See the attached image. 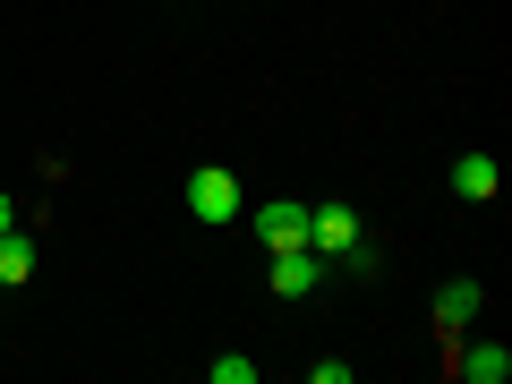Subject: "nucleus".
<instances>
[{"label":"nucleus","mask_w":512,"mask_h":384,"mask_svg":"<svg viewBox=\"0 0 512 384\" xmlns=\"http://www.w3.org/2000/svg\"><path fill=\"white\" fill-rule=\"evenodd\" d=\"M308 248L325 256V265H342V256L359 248V205H342V197H333V205H308Z\"/></svg>","instance_id":"f257e3e1"},{"label":"nucleus","mask_w":512,"mask_h":384,"mask_svg":"<svg viewBox=\"0 0 512 384\" xmlns=\"http://www.w3.org/2000/svg\"><path fill=\"white\" fill-rule=\"evenodd\" d=\"M188 214H197V222H239V180L222 163L188 171Z\"/></svg>","instance_id":"f03ea898"},{"label":"nucleus","mask_w":512,"mask_h":384,"mask_svg":"<svg viewBox=\"0 0 512 384\" xmlns=\"http://www.w3.org/2000/svg\"><path fill=\"white\" fill-rule=\"evenodd\" d=\"M256 239H265V256L274 248H308V205H291V197H274V205H256Z\"/></svg>","instance_id":"7ed1b4c3"},{"label":"nucleus","mask_w":512,"mask_h":384,"mask_svg":"<svg viewBox=\"0 0 512 384\" xmlns=\"http://www.w3.org/2000/svg\"><path fill=\"white\" fill-rule=\"evenodd\" d=\"M325 274H333V265H325L316 248H274V291H282V299H308V291H325Z\"/></svg>","instance_id":"20e7f679"},{"label":"nucleus","mask_w":512,"mask_h":384,"mask_svg":"<svg viewBox=\"0 0 512 384\" xmlns=\"http://www.w3.org/2000/svg\"><path fill=\"white\" fill-rule=\"evenodd\" d=\"M478 299H487V291H478L470 274H453V282H444V291H436V342H444V350L461 342V325H470V316H478Z\"/></svg>","instance_id":"39448f33"},{"label":"nucleus","mask_w":512,"mask_h":384,"mask_svg":"<svg viewBox=\"0 0 512 384\" xmlns=\"http://www.w3.org/2000/svg\"><path fill=\"white\" fill-rule=\"evenodd\" d=\"M444 367L470 376V384H504V376H512V350H504V342H453V350H444Z\"/></svg>","instance_id":"423d86ee"},{"label":"nucleus","mask_w":512,"mask_h":384,"mask_svg":"<svg viewBox=\"0 0 512 384\" xmlns=\"http://www.w3.org/2000/svg\"><path fill=\"white\" fill-rule=\"evenodd\" d=\"M453 197L461 205H487L495 197V154H461V163H453Z\"/></svg>","instance_id":"0eeeda50"},{"label":"nucleus","mask_w":512,"mask_h":384,"mask_svg":"<svg viewBox=\"0 0 512 384\" xmlns=\"http://www.w3.org/2000/svg\"><path fill=\"white\" fill-rule=\"evenodd\" d=\"M26 274H35V239H26V231H0V291H18Z\"/></svg>","instance_id":"6e6552de"},{"label":"nucleus","mask_w":512,"mask_h":384,"mask_svg":"<svg viewBox=\"0 0 512 384\" xmlns=\"http://www.w3.org/2000/svg\"><path fill=\"white\" fill-rule=\"evenodd\" d=\"M205 376H214V384H256V359H239V350H222V359H205Z\"/></svg>","instance_id":"1a4fd4ad"},{"label":"nucleus","mask_w":512,"mask_h":384,"mask_svg":"<svg viewBox=\"0 0 512 384\" xmlns=\"http://www.w3.org/2000/svg\"><path fill=\"white\" fill-rule=\"evenodd\" d=\"M0 231H18V197L9 188H0Z\"/></svg>","instance_id":"9d476101"}]
</instances>
